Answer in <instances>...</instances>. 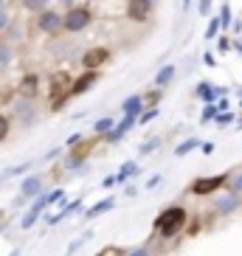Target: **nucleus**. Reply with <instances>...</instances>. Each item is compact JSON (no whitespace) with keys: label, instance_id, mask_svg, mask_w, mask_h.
<instances>
[{"label":"nucleus","instance_id":"f257e3e1","mask_svg":"<svg viewBox=\"0 0 242 256\" xmlns=\"http://www.w3.org/2000/svg\"><path fill=\"white\" fill-rule=\"evenodd\" d=\"M183 222H186V211L183 208H169L160 214L158 220V231L166 234V236H172V234H178L183 228Z\"/></svg>","mask_w":242,"mask_h":256},{"label":"nucleus","instance_id":"f03ea898","mask_svg":"<svg viewBox=\"0 0 242 256\" xmlns=\"http://www.w3.org/2000/svg\"><path fill=\"white\" fill-rule=\"evenodd\" d=\"M88 23H90V12L88 8H70L68 14L62 17V28L68 31H82Z\"/></svg>","mask_w":242,"mask_h":256},{"label":"nucleus","instance_id":"7ed1b4c3","mask_svg":"<svg viewBox=\"0 0 242 256\" xmlns=\"http://www.w3.org/2000/svg\"><path fill=\"white\" fill-rule=\"evenodd\" d=\"M197 96L203 98V102H208V104H214L217 96H226V88H214V84H208V82H200L197 84Z\"/></svg>","mask_w":242,"mask_h":256},{"label":"nucleus","instance_id":"20e7f679","mask_svg":"<svg viewBox=\"0 0 242 256\" xmlns=\"http://www.w3.org/2000/svg\"><path fill=\"white\" fill-rule=\"evenodd\" d=\"M40 28L48 31V34H54V31L62 28V17L56 14V12H46V14L40 17Z\"/></svg>","mask_w":242,"mask_h":256},{"label":"nucleus","instance_id":"39448f33","mask_svg":"<svg viewBox=\"0 0 242 256\" xmlns=\"http://www.w3.org/2000/svg\"><path fill=\"white\" fill-rule=\"evenodd\" d=\"M46 206H48V203H46V194H42V197L37 200V203L31 206V211H28V214L23 217V228H31V226H34V222L40 220V214H42V208H46Z\"/></svg>","mask_w":242,"mask_h":256},{"label":"nucleus","instance_id":"423d86ee","mask_svg":"<svg viewBox=\"0 0 242 256\" xmlns=\"http://www.w3.org/2000/svg\"><path fill=\"white\" fill-rule=\"evenodd\" d=\"M96 79H98V74H96V70H88V74H84L82 79H79V82H76L74 88H70V96H82V93L88 90V88H90V84L96 82Z\"/></svg>","mask_w":242,"mask_h":256},{"label":"nucleus","instance_id":"0eeeda50","mask_svg":"<svg viewBox=\"0 0 242 256\" xmlns=\"http://www.w3.org/2000/svg\"><path fill=\"white\" fill-rule=\"evenodd\" d=\"M104 60H107V51H104V48H93V51L84 54V68L93 70V68H98Z\"/></svg>","mask_w":242,"mask_h":256},{"label":"nucleus","instance_id":"6e6552de","mask_svg":"<svg viewBox=\"0 0 242 256\" xmlns=\"http://www.w3.org/2000/svg\"><path fill=\"white\" fill-rule=\"evenodd\" d=\"M222 180H226L222 174H217V178H203V180H197V183H194V192H197V194H206V192H212V188H217Z\"/></svg>","mask_w":242,"mask_h":256},{"label":"nucleus","instance_id":"1a4fd4ad","mask_svg":"<svg viewBox=\"0 0 242 256\" xmlns=\"http://www.w3.org/2000/svg\"><path fill=\"white\" fill-rule=\"evenodd\" d=\"M40 188H42V186H40L37 178H26L20 192H23V197H31V194H40Z\"/></svg>","mask_w":242,"mask_h":256},{"label":"nucleus","instance_id":"9d476101","mask_svg":"<svg viewBox=\"0 0 242 256\" xmlns=\"http://www.w3.org/2000/svg\"><path fill=\"white\" fill-rule=\"evenodd\" d=\"M113 206H116V200H113V197H107V200H102V203H98L96 208H90V211H88V217H98V214H104V211H110Z\"/></svg>","mask_w":242,"mask_h":256},{"label":"nucleus","instance_id":"9b49d317","mask_svg":"<svg viewBox=\"0 0 242 256\" xmlns=\"http://www.w3.org/2000/svg\"><path fill=\"white\" fill-rule=\"evenodd\" d=\"M138 110H141V96H130L127 102H124V113H127V116H138Z\"/></svg>","mask_w":242,"mask_h":256},{"label":"nucleus","instance_id":"f8f14e48","mask_svg":"<svg viewBox=\"0 0 242 256\" xmlns=\"http://www.w3.org/2000/svg\"><path fill=\"white\" fill-rule=\"evenodd\" d=\"M172 79H174V68H172V65H166V68L155 76V82H158V84H169Z\"/></svg>","mask_w":242,"mask_h":256},{"label":"nucleus","instance_id":"ddd939ff","mask_svg":"<svg viewBox=\"0 0 242 256\" xmlns=\"http://www.w3.org/2000/svg\"><path fill=\"white\" fill-rule=\"evenodd\" d=\"M197 146H200V141H197V138H189V141H183L180 146H178V150H174V155H186V152L197 150Z\"/></svg>","mask_w":242,"mask_h":256},{"label":"nucleus","instance_id":"4468645a","mask_svg":"<svg viewBox=\"0 0 242 256\" xmlns=\"http://www.w3.org/2000/svg\"><path fill=\"white\" fill-rule=\"evenodd\" d=\"M236 206H240L236 203V194H228V197H222V200L217 203V208L220 211H231V208H236Z\"/></svg>","mask_w":242,"mask_h":256},{"label":"nucleus","instance_id":"2eb2a0df","mask_svg":"<svg viewBox=\"0 0 242 256\" xmlns=\"http://www.w3.org/2000/svg\"><path fill=\"white\" fill-rule=\"evenodd\" d=\"M136 172H138V166H136V164H127L118 174H116V183H124V180L130 178V174H136Z\"/></svg>","mask_w":242,"mask_h":256},{"label":"nucleus","instance_id":"dca6fc26","mask_svg":"<svg viewBox=\"0 0 242 256\" xmlns=\"http://www.w3.org/2000/svg\"><path fill=\"white\" fill-rule=\"evenodd\" d=\"M220 26H222V28H231V8H228V3L222 6V12H220Z\"/></svg>","mask_w":242,"mask_h":256},{"label":"nucleus","instance_id":"f3484780","mask_svg":"<svg viewBox=\"0 0 242 256\" xmlns=\"http://www.w3.org/2000/svg\"><path fill=\"white\" fill-rule=\"evenodd\" d=\"M217 113H220V110H217V104H208V107L203 110V124H208V121H214V118H217Z\"/></svg>","mask_w":242,"mask_h":256},{"label":"nucleus","instance_id":"a211bd4d","mask_svg":"<svg viewBox=\"0 0 242 256\" xmlns=\"http://www.w3.org/2000/svg\"><path fill=\"white\" fill-rule=\"evenodd\" d=\"M217 34H220V20H212L208 28H206V40H217Z\"/></svg>","mask_w":242,"mask_h":256},{"label":"nucleus","instance_id":"6ab92c4d","mask_svg":"<svg viewBox=\"0 0 242 256\" xmlns=\"http://www.w3.org/2000/svg\"><path fill=\"white\" fill-rule=\"evenodd\" d=\"M110 127H113V121H110V118H98L96 121V132H107Z\"/></svg>","mask_w":242,"mask_h":256},{"label":"nucleus","instance_id":"aec40b11","mask_svg":"<svg viewBox=\"0 0 242 256\" xmlns=\"http://www.w3.org/2000/svg\"><path fill=\"white\" fill-rule=\"evenodd\" d=\"M8 60H12V51L6 46H0V65H8Z\"/></svg>","mask_w":242,"mask_h":256},{"label":"nucleus","instance_id":"412c9836","mask_svg":"<svg viewBox=\"0 0 242 256\" xmlns=\"http://www.w3.org/2000/svg\"><path fill=\"white\" fill-rule=\"evenodd\" d=\"M88 236H90V234H84V236H79V240H76V242H70V248H68V256L74 254L76 248H82V245H84V240H88Z\"/></svg>","mask_w":242,"mask_h":256},{"label":"nucleus","instance_id":"4be33fe9","mask_svg":"<svg viewBox=\"0 0 242 256\" xmlns=\"http://www.w3.org/2000/svg\"><path fill=\"white\" fill-rule=\"evenodd\" d=\"M6 132H8V121L3 118V116H0V141L6 138Z\"/></svg>","mask_w":242,"mask_h":256},{"label":"nucleus","instance_id":"5701e85b","mask_svg":"<svg viewBox=\"0 0 242 256\" xmlns=\"http://www.w3.org/2000/svg\"><path fill=\"white\" fill-rule=\"evenodd\" d=\"M158 146V141H150V144H141V155H146V152H152Z\"/></svg>","mask_w":242,"mask_h":256},{"label":"nucleus","instance_id":"b1692460","mask_svg":"<svg viewBox=\"0 0 242 256\" xmlns=\"http://www.w3.org/2000/svg\"><path fill=\"white\" fill-rule=\"evenodd\" d=\"M155 116H158V110H146V113L141 116V124H146V121H152Z\"/></svg>","mask_w":242,"mask_h":256},{"label":"nucleus","instance_id":"393cba45","mask_svg":"<svg viewBox=\"0 0 242 256\" xmlns=\"http://www.w3.org/2000/svg\"><path fill=\"white\" fill-rule=\"evenodd\" d=\"M231 188H234L236 194H242V174H240V178H234V183H231Z\"/></svg>","mask_w":242,"mask_h":256},{"label":"nucleus","instance_id":"a878e982","mask_svg":"<svg viewBox=\"0 0 242 256\" xmlns=\"http://www.w3.org/2000/svg\"><path fill=\"white\" fill-rule=\"evenodd\" d=\"M220 51H231V42H228V37H220Z\"/></svg>","mask_w":242,"mask_h":256},{"label":"nucleus","instance_id":"bb28decb","mask_svg":"<svg viewBox=\"0 0 242 256\" xmlns=\"http://www.w3.org/2000/svg\"><path fill=\"white\" fill-rule=\"evenodd\" d=\"M208 6H212V0H200V14H208Z\"/></svg>","mask_w":242,"mask_h":256},{"label":"nucleus","instance_id":"cd10ccee","mask_svg":"<svg viewBox=\"0 0 242 256\" xmlns=\"http://www.w3.org/2000/svg\"><path fill=\"white\" fill-rule=\"evenodd\" d=\"M130 256H150V248H136Z\"/></svg>","mask_w":242,"mask_h":256},{"label":"nucleus","instance_id":"c85d7f7f","mask_svg":"<svg viewBox=\"0 0 242 256\" xmlns=\"http://www.w3.org/2000/svg\"><path fill=\"white\" fill-rule=\"evenodd\" d=\"M158 183H160V174H155V178H152V180L146 183V188H155V186H158Z\"/></svg>","mask_w":242,"mask_h":256},{"label":"nucleus","instance_id":"c756f323","mask_svg":"<svg viewBox=\"0 0 242 256\" xmlns=\"http://www.w3.org/2000/svg\"><path fill=\"white\" fill-rule=\"evenodd\" d=\"M104 188H110V186H116V178H104V183H102Z\"/></svg>","mask_w":242,"mask_h":256},{"label":"nucleus","instance_id":"7c9ffc66","mask_svg":"<svg viewBox=\"0 0 242 256\" xmlns=\"http://www.w3.org/2000/svg\"><path fill=\"white\" fill-rule=\"evenodd\" d=\"M3 26H6V14H3V12H0V28H3Z\"/></svg>","mask_w":242,"mask_h":256},{"label":"nucleus","instance_id":"2f4dec72","mask_svg":"<svg viewBox=\"0 0 242 256\" xmlns=\"http://www.w3.org/2000/svg\"><path fill=\"white\" fill-rule=\"evenodd\" d=\"M234 48H236V51L242 54V42H240V40H234Z\"/></svg>","mask_w":242,"mask_h":256},{"label":"nucleus","instance_id":"473e14b6","mask_svg":"<svg viewBox=\"0 0 242 256\" xmlns=\"http://www.w3.org/2000/svg\"><path fill=\"white\" fill-rule=\"evenodd\" d=\"M144 3H146V6H155V3H158V0H144Z\"/></svg>","mask_w":242,"mask_h":256},{"label":"nucleus","instance_id":"72a5a7b5","mask_svg":"<svg viewBox=\"0 0 242 256\" xmlns=\"http://www.w3.org/2000/svg\"><path fill=\"white\" fill-rule=\"evenodd\" d=\"M189 3H192V0H183V8H189Z\"/></svg>","mask_w":242,"mask_h":256},{"label":"nucleus","instance_id":"f704fd0d","mask_svg":"<svg viewBox=\"0 0 242 256\" xmlns=\"http://www.w3.org/2000/svg\"><path fill=\"white\" fill-rule=\"evenodd\" d=\"M0 6H3V0H0Z\"/></svg>","mask_w":242,"mask_h":256}]
</instances>
